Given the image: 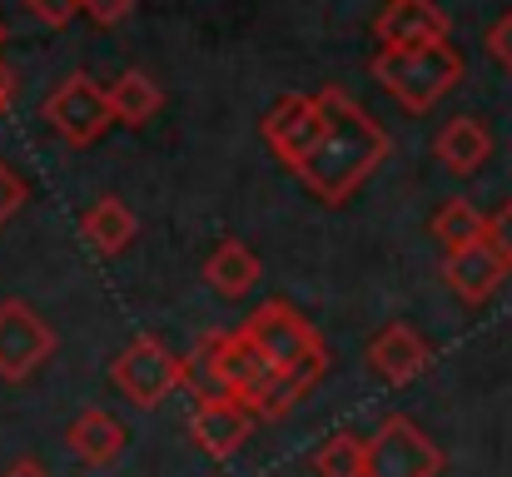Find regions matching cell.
<instances>
[{
	"label": "cell",
	"instance_id": "603a6c76",
	"mask_svg": "<svg viewBox=\"0 0 512 477\" xmlns=\"http://www.w3.org/2000/svg\"><path fill=\"white\" fill-rule=\"evenodd\" d=\"M25 10L45 25H70L80 15V0H25Z\"/></svg>",
	"mask_w": 512,
	"mask_h": 477
},
{
	"label": "cell",
	"instance_id": "7c38bea8",
	"mask_svg": "<svg viewBox=\"0 0 512 477\" xmlns=\"http://www.w3.org/2000/svg\"><path fill=\"white\" fill-rule=\"evenodd\" d=\"M373 35L383 50H423L448 40V15L433 0H388L373 20Z\"/></svg>",
	"mask_w": 512,
	"mask_h": 477
},
{
	"label": "cell",
	"instance_id": "484cf974",
	"mask_svg": "<svg viewBox=\"0 0 512 477\" xmlns=\"http://www.w3.org/2000/svg\"><path fill=\"white\" fill-rule=\"evenodd\" d=\"M0 477H50L45 473V463H35V458H20V463H10Z\"/></svg>",
	"mask_w": 512,
	"mask_h": 477
},
{
	"label": "cell",
	"instance_id": "6da1fadb",
	"mask_svg": "<svg viewBox=\"0 0 512 477\" xmlns=\"http://www.w3.org/2000/svg\"><path fill=\"white\" fill-rule=\"evenodd\" d=\"M319 110H324V130L314 155L299 164V179L319 204H348L368 184V174L388 159V135L343 90H319Z\"/></svg>",
	"mask_w": 512,
	"mask_h": 477
},
{
	"label": "cell",
	"instance_id": "4fadbf2b",
	"mask_svg": "<svg viewBox=\"0 0 512 477\" xmlns=\"http://www.w3.org/2000/svg\"><path fill=\"white\" fill-rule=\"evenodd\" d=\"M512 269L478 239V244H468V249H458V254H448L443 259V279H448V289L468 304V309H478V304H488L498 289H503V279H508Z\"/></svg>",
	"mask_w": 512,
	"mask_h": 477
},
{
	"label": "cell",
	"instance_id": "277c9868",
	"mask_svg": "<svg viewBox=\"0 0 512 477\" xmlns=\"http://www.w3.org/2000/svg\"><path fill=\"white\" fill-rule=\"evenodd\" d=\"M368 70L413 115H428L463 80V60H458V50L448 40L443 45H423V50H378Z\"/></svg>",
	"mask_w": 512,
	"mask_h": 477
},
{
	"label": "cell",
	"instance_id": "5bb4252c",
	"mask_svg": "<svg viewBox=\"0 0 512 477\" xmlns=\"http://www.w3.org/2000/svg\"><path fill=\"white\" fill-rule=\"evenodd\" d=\"M65 453L85 468H110L125 453V423L105 408H85L70 428H65Z\"/></svg>",
	"mask_w": 512,
	"mask_h": 477
},
{
	"label": "cell",
	"instance_id": "d4e9b609",
	"mask_svg": "<svg viewBox=\"0 0 512 477\" xmlns=\"http://www.w3.org/2000/svg\"><path fill=\"white\" fill-rule=\"evenodd\" d=\"M488 55H493V60H498V65L512 75V10L498 20V25H493V30H488Z\"/></svg>",
	"mask_w": 512,
	"mask_h": 477
},
{
	"label": "cell",
	"instance_id": "d6986e66",
	"mask_svg": "<svg viewBox=\"0 0 512 477\" xmlns=\"http://www.w3.org/2000/svg\"><path fill=\"white\" fill-rule=\"evenodd\" d=\"M433 239H438L448 254L478 244V239H483V209H473L468 199H448V204L433 214Z\"/></svg>",
	"mask_w": 512,
	"mask_h": 477
},
{
	"label": "cell",
	"instance_id": "5b68a950",
	"mask_svg": "<svg viewBox=\"0 0 512 477\" xmlns=\"http://www.w3.org/2000/svg\"><path fill=\"white\" fill-rule=\"evenodd\" d=\"M110 378H115V388H120L135 408H160L174 388L189 383V363H184L174 348H165L155 333H140V338H130V343L115 353Z\"/></svg>",
	"mask_w": 512,
	"mask_h": 477
},
{
	"label": "cell",
	"instance_id": "52a82bcc",
	"mask_svg": "<svg viewBox=\"0 0 512 477\" xmlns=\"http://www.w3.org/2000/svg\"><path fill=\"white\" fill-rule=\"evenodd\" d=\"M45 120H50V130H55L65 145H75V150L95 145V140L115 125V120H110V100H105V90H100L85 70L65 75V80L45 95Z\"/></svg>",
	"mask_w": 512,
	"mask_h": 477
},
{
	"label": "cell",
	"instance_id": "3957f363",
	"mask_svg": "<svg viewBox=\"0 0 512 477\" xmlns=\"http://www.w3.org/2000/svg\"><path fill=\"white\" fill-rule=\"evenodd\" d=\"M239 333L254 343V353L269 363V373H279L299 398H309V388L329 373V348H324L319 328L284 299L259 304L254 314L244 318Z\"/></svg>",
	"mask_w": 512,
	"mask_h": 477
},
{
	"label": "cell",
	"instance_id": "8992f818",
	"mask_svg": "<svg viewBox=\"0 0 512 477\" xmlns=\"http://www.w3.org/2000/svg\"><path fill=\"white\" fill-rule=\"evenodd\" d=\"M368 448V477H443L448 458L443 448L403 413L383 418L373 438H363Z\"/></svg>",
	"mask_w": 512,
	"mask_h": 477
},
{
	"label": "cell",
	"instance_id": "7a4b0ae2",
	"mask_svg": "<svg viewBox=\"0 0 512 477\" xmlns=\"http://www.w3.org/2000/svg\"><path fill=\"white\" fill-rule=\"evenodd\" d=\"M194 373L209 383L204 393H229L254 418H284L299 403V393L279 373H269V363L254 353V343L239 328L234 333H224V328L219 333H204L199 348H194V358H189V378Z\"/></svg>",
	"mask_w": 512,
	"mask_h": 477
},
{
	"label": "cell",
	"instance_id": "9c48e42d",
	"mask_svg": "<svg viewBox=\"0 0 512 477\" xmlns=\"http://www.w3.org/2000/svg\"><path fill=\"white\" fill-rule=\"evenodd\" d=\"M259 130H264L269 150L279 155V164L299 174V164L314 155V145H319V130H324L319 95H284V100H274V105L264 110Z\"/></svg>",
	"mask_w": 512,
	"mask_h": 477
},
{
	"label": "cell",
	"instance_id": "8fae6325",
	"mask_svg": "<svg viewBox=\"0 0 512 477\" xmlns=\"http://www.w3.org/2000/svg\"><path fill=\"white\" fill-rule=\"evenodd\" d=\"M428 343L413 323H383L373 338H368V368L378 383L388 388H408L423 368H428Z\"/></svg>",
	"mask_w": 512,
	"mask_h": 477
},
{
	"label": "cell",
	"instance_id": "83f0119b",
	"mask_svg": "<svg viewBox=\"0 0 512 477\" xmlns=\"http://www.w3.org/2000/svg\"><path fill=\"white\" fill-rule=\"evenodd\" d=\"M0 40H5V25H0Z\"/></svg>",
	"mask_w": 512,
	"mask_h": 477
},
{
	"label": "cell",
	"instance_id": "e0dca14e",
	"mask_svg": "<svg viewBox=\"0 0 512 477\" xmlns=\"http://www.w3.org/2000/svg\"><path fill=\"white\" fill-rule=\"evenodd\" d=\"M204 284L219 299H244L259 284V254L244 239H224L209 259H204Z\"/></svg>",
	"mask_w": 512,
	"mask_h": 477
},
{
	"label": "cell",
	"instance_id": "ac0fdd59",
	"mask_svg": "<svg viewBox=\"0 0 512 477\" xmlns=\"http://www.w3.org/2000/svg\"><path fill=\"white\" fill-rule=\"evenodd\" d=\"M105 100H110V120H120V125H130V130L150 125V120L160 115V105H165L160 85H155L145 70H125V75L105 90Z\"/></svg>",
	"mask_w": 512,
	"mask_h": 477
},
{
	"label": "cell",
	"instance_id": "9a60e30c",
	"mask_svg": "<svg viewBox=\"0 0 512 477\" xmlns=\"http://www.w3.org/2000/svg\"><path fill=\"white\" fill-rule=\"evenodd\" d=\"M433 155L443 159V169H448V174L468 179V174H478V169L493 159V130H488L478 115H453V120L438 130Z\"/></svg>",
	"mask_w": 512,
	"mask_h": 477
},
{
	"label": "cell",
	"instance_id": "ffe728a7",
	"mask_svg": "<svg viewBox=\"0 0 512 477\" xmlns=\"http://www.w3.org/2000/svg\"><path fill=\"white\" fill-rule=\"evenodd\" d=\"M314 473L319 477H368V448L358 433H334L319 453H314Z\"/></svg>",
	"mask_w": 512,
	"mask_h": 477
},
{
	"label": "cell",
	"instance_id": "7402d4cb",
	"mask_svg": "<svg viewBox=\"0 0 512 477\" xmlns=\"http://www.w3.org/2000/svg\"><path fill=\"white\" fill-rule=\"evenodd\" d=\"M20 204H25V179L0 159V229L15 219V209H20Z\"/></svg>",
	"mask_w": 512,
	"mask_h": 477
},
{
	"label": "cell",
	"instance_id": "cb8c5ba5",
	"mask_svg": "<svg viewBox=\"0 0 512 477\" xmlns=\"http://www.w3.org/2000/svg\"><path fill=\"white\" fill-rule=\"evenodd\" d=\"M135 10V0H80V15H90L95 25H120Z\"/></svg>",
	"mask_w": 512,
	"mask_h": 477
},
{
	"label": "cell",
	"instance_id": "2e32d148",
	"mask_svg": "<svg viewBox=\"0 0 512 477\" xmlns=\"http://www.w3.org/2000/svg\"><path fill=\"white\" fill-rule=\"evenodd\" d=\"M135 209L125 204V199H115V194H105V199H95L85 214H80V234H85V244L100 254V259H115V254H125L130 249V239H135Z\"/></svg>",
	"mask_w": 512,
	"mask_h": 477
},
{
	"label": "cell",
	"instance_id": "ba28073f",
	"mask_svg": "<svg viewBox=\"0 0 512 477\" xmlns=\"http://www.w3.org/2000/svg\"><path fill=\"white\" fill-rule=\"evenodd\" d=\"M50 353H55V328L25 299H5L0 304V378L25 383L50 363Z\"/></svg>",
	"mask_w": 512,
	"mask_h": 477
},
{
	"label": "cell",
	"instance_id": "44dd1931",
	"mask_svg": "<svg viewBox=\"0 0 512 477\" xmlns=\"http://www.w3.org/2000/svg\"><path fill=\"white\" fill-rule=\"evenodd\" d=\"M483 244L512 269V199H503L493 214H483Z\"/></svg>",
	"mask_w": 512,
	"mask_h": 477
},
{
	"label": "cell",
	"instance_id": "4316f807",
	"mask_svg": "<svg viewBox=\"0 0 512 477\" xmlns=\"http://www.w3.org/2000/svg\"><path fill=\"white\" fill-rule=\"evenodd\" d=\"M10 100H15V75H10V65L0 60V110H5Z\"/></svg>",
	"mask_w": 512,
	"mask_h": 477
},
{
	"label": "cell",
	"instance_id": "30bf717a",
	"mask_svg": "<svg viewBox=\"0 0 512 477\" xmlns=\"http://www.w3.org/2000/svg\"><path fill=\"white\" fill-rule=\"evenodd\" d=\"M254 413L239 403V398H229V393H199V403H194V413H189V438L209 453V458H219V463H229L249 438H254Z\"/></svg>",
	"mask_w": 512,
	"mask_h": 477
}]
</instances>
